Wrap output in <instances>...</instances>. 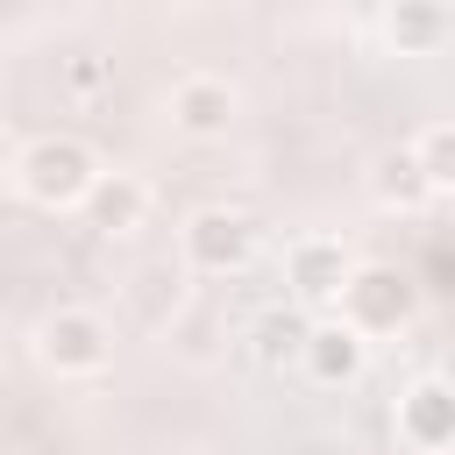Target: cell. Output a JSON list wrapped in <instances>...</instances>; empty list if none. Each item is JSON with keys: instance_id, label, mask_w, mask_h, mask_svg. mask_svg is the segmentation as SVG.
<instances>
[{"instance_id": "6da1fadb", "label": "cell", "mask_w": 455, "mask_h": 455, "mask_svg": "<svg viewBox=\"0 0 455 455\" xmlns=\"http://www.w3.org/2000/svg\"><path fill=\"white\" fill-rule=\"evenodd\" d=\"M92 178H100V164L78 135H36V142L14 149V192L43 213H78Z\"/></svg>"}, {"instance_id": "7a4b0ae2", "label": "cell", "mask_w": 455, "mask_h": 455, "mask_svg": "<svg viewBox=\"0 0 455 455\" xmlns=\"http://www.w3.org/2000/svg\"><path fill=\"white\" fill-rule=\"evenodd\" d=\"M107 355H114V327H107L92 306H57V313H43V327H36V363H43L50 377H100Z\"/></svg>"}, {"instance_id": "3957f363", "label": "cell", "mask_w": 455, "mask_h": 455, "mask_svg": "<svg viewBox=\"0 0 455 455\" xmlns=\"http://www.w3.org/2000/svg\"><path fill=\"white\" fill-rule=\"evenodd\" d=\"M341 313L363 334H398V327L419 320V277L398 270V263H355V277L341 291Z\"/></svg>"}, {"instance_id": "277c9868", "label": "cell", "mask_w": 455, "mask_h": 455, "mask_svg": "<svg viewBox=\"0 0 455 455\" xmlns=\"http://www.w3.org/2000/svg\"><path fill=\"white\" fill-rule=\"evenodd\" d=\"M178 256L199 277H235L256 256V220L249 213H228V206H206V213H192L178 228Z\"/></svg>"}, {"instance_id": "5b68a950", "label": "cell", "mask_w": 455, "mask_h": 455, "mask_svg": "<svg viewBox=\"0 0 455 455\" xmlns=\"http://www.w3.org/2000/svg\"><path fill=\"white\" fill-rule=\"evenodd\" d=\"M398 441L412 455H448L455 448V377H412L398 391Z\"/></svg>"}, {"instance_id": "8992f818", "label": "cell", "mask_w": 455, "mask_h": 455, "mask_svg": "<svg viewBox=\"0 0 455 455\" xmlns=\"http://www.w3.org/2000/svg\"><path fill=\"white\" fill-rule=\"evenodd\" d=\"M348 277H355V256H348L334 235H299V242L284 249V284H291L299 306H341Z\"/></svg>"}, {"instance_id": "52a82bcc", "label": "cell", "mask_w": 455, "mask_h": 455, "mask_svg": "<svg viewBox=\"0 0 455 455\" xmlns=\"http://www.w3.org/2000/svg\"><path fill=\"white\" fill-rule=\"evenodd\" d=\"M299 370H306L313 384L341 391V384H355V377L370 370V334H363L348 313H334V320H313V341H306Z\"/></svg>"}, {"instance_id": "ba28073f", "label": "cell", "mask_w": 455, "mask_h": 455, "mask_svg": "<svg viewBox=\"0 0 455 455\" xmlns=\"http://www.w3.org/2000/svg\"><path fill=\"white\" fill-rule=\"evenodd\" d=\"M171 128H178V135H192V142L228 135V128H235V85H228V78H213V71L178 78V85H171Z\"/></svg>"}, {"instance_id": "9c48e42d", "label": "cell", "mask_w": 455, "mask_h": 455, "mask_svg": "<svg viewBox=\"0 0 455 455\" xmlns=\"http://www.w3.org/2000/svg\"><path fill=\"white\" fill-rule=\"evenodd\" d=\"M370 199H377L384 213H419L427 199H441V185H434V171L419 164V149L405 142V149H377V164H370Z\"/></svg>"}, {"instance_id": "30bf717a", "label": "cell", "mask_w": 455, "mask_h": 455, "mask_svg": "<svg viewBox=\"0 0 455 455\" xmlns=\"http://www.w3.org/2000/svg\"><path fill=\"white\" fill-rule=\"evenodd\" d=\"M78 213H85L92 235H135V228L149 220V185H142L135 171H100Z\"/></svg>"}, {"instance_id": "8fae6325", "label": "cell", "mask_w": 455, "mask_h": 455, "mask_svg": "<svg viewBox=\"0 0 455 455\" xmlns=\"http://www.w3.org/2000/svg\"><path fill=\"white\" fill-rule=\"evenodd\" d=\"M306 341H313V306H263L256 313V327H249V355L263 363V370H284V363H299L306 355Z\"/></svg>"}, {"instance_id": "7c38bea8", "label": "cell", "mask_w": 455, "mask_h": 455, "mask_svg": "<svg viewBox=\"0 0 455 455\" xmlns=\"http://www.w3.org/2000/svg\"><path fill=\"white\" fill-rule=\"evenodd\" d=\"M384 43L398 57H434L448 43V7L441 0H391L384 7Z\"/></svg>"}, {"instance_id": "4fadbf2b", "label": "cell", "mask_w": 455, "mask_h": 455, "mask_svg": "<svg viewBox=\"0 0 455 455\" xmlns=\"http://www.w3.org/2000/svg\"><path fill=\"white\" fill-rule=\"evenodd\" d=\"M213 334H220V320L206 306H178L171 313V341H178L185 363H213Z\"/></svg>"}, {"instance_id": "5bb4252c", "label": "cell", "mask_w": 455, "mask_h": 455, "mask_svg": "<svg viewBox=\"0 0 455 455\" xmlns=\"http://www.w3.org/2000/svg\"><path fill=\"white\" fill-rule=\"evenodd\" d=\"M419 164L434 171V185L441 192H455V121H434V128H419Z\"/></svg>"}, {"instance_id": "9a60e30c", "label": "cell", "mask_w": 455, "mask_h": 455, "mask_svg": "<svg viewBox=\"0 0 455 455\" xmlns=\"http://www.w3.org/2000/svg\"><path fill=\"white\" fill-rule=\"evenodd\" d=\"M107 78H114L107 57H92V50H71V57H64V92H71V100H100Z\"/></svg>"}, {"instance_id": "2e32d148", "label": "cell", "mask_w": 455, "mask_h": 455, "mask_svg": "<svg viewBox=\"0 0 455 455\" xmlns=\"http://www.w3.org/2000/svg\"><path fill=\"white\" fill-rule=\"evenodd\" d=\"M448 213H455V192H448Z\"/></svg>"}]
</instances>
